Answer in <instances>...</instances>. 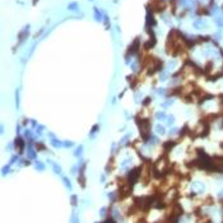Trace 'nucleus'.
Instances as JSON below:
<instances>
[{"label":"nucleus","mask_w":223,"mask_h":223,"mask_svg":"<svg viewBox=\"0 0 223 223\" xmlns=\"http://www.w3.org/2000/svg\"><path fill=\"white\" fill-rule=\"evenodd\" d=\"M156 117H157V120H163V119L166 117V112H164V111H159V112H157V113H156Z\"/></svg>","instance_id":"obj_3"},{"label":"nucleus","mask_w":223,"mask_h":223,"mask_svg":"<svg viewBox=\"0 0 223 223\" xmlns=\"http://www.w3.org/2000/svg\"><path fill=\"white\" fill-rule=\"evenodd\" d=\"M15 149L18 150V154H23V149H24V140L21 136H17L15 139Z\"/></svg>","instance_id":"obj_1"},{"label":"nucleus","mask_w":223,"mask_h":223,"mask_svg":"<svg viewBox=\"0 0 223 223\" xmlns=\"http://www.w3.org/2000/svg\"><path fill=\"white\" fill-rule=\"evenodd\" d=\"M72 203H73V205H76V196L75 195L72 196Z\"/></svg>","instance_id":"obj_12"},{"label":"nucleus","mask_w":223,"mask_h":223,"mask_svg":"<svg viewBox=\"0 0 223 223\" xmlns=\"http://www.w3.org/2000/svg\"><path fill=\"white\" fill-rule=\"evenodd\" d=\"M103 223H116V222H115V221H113L112 218H108V219H106V221H105Z\"/></svg>","instance_id":"obj_13"},{"label":"nucleus","mask_w":223,"mask_h":223,"mask_svg":"<svg viewBox=\"0 0 223 223\" xmlns=\"http://www.w3.org/2000/svg\"><path fill=\"white\" fill-rule=\"evenodd\" d=\"M150 102H152V98H150V97H147V98H144V99H143L142 103H143V106H148V105L150 103Z\"/></svg>","instance_id":"obj_7"},{"label":"nucleus","mask_w":223,"mask_h":223,"mask_svg":"<svg viewBox=\"0 0 223 223\" xmlns=\"http://www.w3.org/2000/svg\"><path fill=\"white\" fill-rule=\"evenodd\" d=\"M177 143L176 142H173V140H171V142H164L163 144H162V147H163V149H164V152L167 153V152H170L173 147L176 145Z\"/></svg>","instance_id":"obj_2"},{"label":"nucleus","mask_w":223,"mask_h":223,"mask_svg":"<svg viewBox=\"0 0 223 223\" xmlns=\"http://www.w3.org/2000/svg\"><path fill=\"white\" fill-rule=\"evenodd\" d=\"M15 106H17V108L19 107V91L15 92Z\"/></svg>","instance_id":"obj_9"},{"label":"nucleus","mask_w":223,"mask_h":223,"mask_svg":"<svg viewBox=\"0 0 223 223\" xmlns=\"http://www.w3.org/2000/svg\"><path fill=\"white\" fill-rule=\"evenodd\" d=\"M82 149H83V148H82V147H79V148H78V149H76V152H75V153H76V154H80V152H82Z\"/></svg>","instance_id":"obj_14"},{"label":"nucleus","mask_w":223,"mask_h":223,"mask_svg":"<svg viewBox=\"0 0 223 223\" xmlns=\"http://www.w3.org/2000/svg\"><path fill=\"white\" fill-rule=\"evenodd\" d=\"M72 145H73L72 142H65V147H72Z\"/></svg>","instance_id":"obj_15"},{"label":"nucleus","mask_w":223,"mask_h":223,"mask_svg":"<svg viewBox=\"0 0 223 223\" xmlns=\"http://www.w3.org/2000/svg\"><path fill=\"white\" fill-rule=\"evenodd\" d=\"M156 130H157L158 134H164V127L161 126V125H157V126H156Z\"/></svg>","instance_id":"obj_6"},{"label":"nucleus","mask_w":223,"mask_h":223,"mask_svg":"<svg viewBox=\"0 0 223 223\" xmlns=\"http://www.w3.org/2000/svg\"><path fill=\"white\" fill-rule=\"evenodd\" d=\"M24 133H25V134H24V135H25V136H27V138H31V135H32V134H31L32 131H31V130H25Z\"/></svg>","instance_id":"obj_11"},{"label":"nucleus","mask_w":223,"mask_h":223,"mask_svg":"<svg viewBox=\"0 0 223 223\" xmlns=\"http://www.w3.org/2000/svg\"><path fill=\"white\" fill-rule=\"evenodd\" d=\"M99 129V125H94L93 127H92V130H91V134L93 135V134H96V131H97Z\"/></svg>","instance_id":"obj_10"},{"label":"nucleus","mask_w":223,"mask_h":223,"mask_svg":"<svg viewBox=\"0 0 223 223\" xmlns=\"http://www.w3.org/2000/svg\"><path fill=\"white\" fill-rule=\"evenodd\" d=\"M51 143H52V145H55V147H61V142H59L57 139H52Z\"/></svg>","instance_id":"obj_8"},{"label":"nucleus","mask_w":223,"mask_h":223,"mask_svg":"<svg viewBox=\"0 0 223 223\" xmlns=\"http://www.w3.org/2000/svg\"><path fill=\"white\" fill-rule=\"evenodd\" d=\"M36 148H37V150H45L46 147H45V144L42 142H40V143H36Z\"/></svg>","instance_id":"obj_5"},{"label":"nucleus","mask_w":223,"mask_h":223,"mask_svg":"<svg viewBox=\"0 0 223 223\" xmlns=\"http://www.w3.org/2000/svg\"><path fill=\"white\" fill-rule=\"evenodd\" d=\"M173 123H175V116L173 115H168L167 116V125H173Z\"/></svg>","instance_id":"obj_4"}]
</instances>
